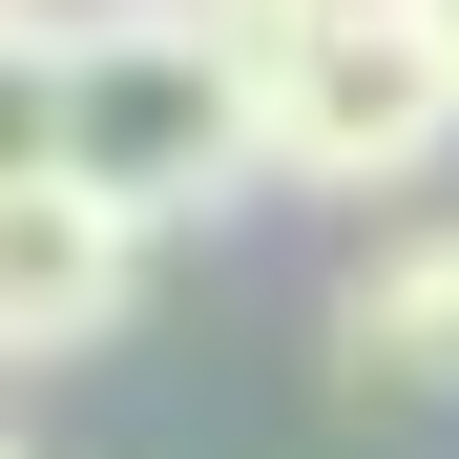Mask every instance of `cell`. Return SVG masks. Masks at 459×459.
<instances>
[{"label": "cell", "instance_id": "cell-3", "mask_svg": "<svg viewBox=\"0 0 459 459\" xmlns=\"http://www.w3.org/2000/svg\"><path fill=\"white\" fill-rule=\"evenodd\" d=\"M146 251H168V230H146V209H105L84 168H42V188H0V397L126 334V314H146Z\"/></svg>", "mask_w": 459, "mask_h": 459}, {"label": "cell", "instance_id": "cell-4", "mask_svg": "<svg viewBox=\"0 0 459 459\" xmlns=\"http://www.w3.org/2000/svg\"><path fill=\"white\" fill-rule=\"evenodd\" d=\"M334 397H459V209H376L334 272Z\"/></svg>", "mask_w": 459, "mask_h": 459}, {"label": "cell", "instance_id": "cell-5", "mask_svg": "<svg viewBox=\"0 0 459 459\" xmlns=\"http://www.w3.org/2000/svg\"><path fill=\"white\" fill-rule=\"evenodd\" d=\"M63 168V0H0V188Z\"/></svg>", "mask_w": 459, "mask_h": 459}, {"label": "cell", "instance_id": "cell-6", "mask_svg": "<svg viewBox=\"0 0 459 459\" xmlns=\"http://www.w3.org/2000/svg\"><path fill=\"white\" fill-rule=\"evenodd\" d=\"M0 459H22V397H0Z\"/></svg>", "mask_w": 459, "mask_h": 459}, {"label": "cell", "instance_id": "cell-2", "mask_svg": "<svg viewBox=\"0 0 459 459\" xmlns=\"http://www.w3.org/2000/svg\"><path fill=\"white\" fill-rule=\"evenodd\" d=\"M459 146V42L418 0H334V22H272V188L314 209H397Z\"/></svg>", "mask_w": 459, "mask_h": 459}, {"label": "cell", "instance_id": "cell-1", "mask_svg": "<svg viewBox=\"0 0 459 459\" xmlns=\"http://www.w3.org/2000/svg\"><path fill=\"white\" fill-rule=\"evenodd\" d=\"M63 168L146 230L272 188V42L230 0H63Z\"/></svg>", "mask_w": 459, "mask_h": 459}, {"label": "cell", "instance_id": "cell-7", "mask_svg": "<svg viewBox=\"0 0 459 459\" xmlns=\"http://www.w3.org/2000/svg\"><path fill=\"white\" fill-rule=\"evenodd\" d=\"M418 22H438V42H459V0H418Z\"/></svg>", "mask_w": 459, "mask_h": 459}]
</instances>
